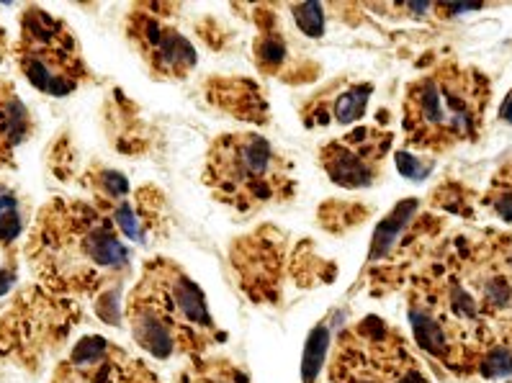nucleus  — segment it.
<instances>
[{
	"label": "nucleus",
	"instance_id": "nucleus-1",
	"mask_svg": "<svg viewBox=\"0 0 512 383\" xmlns=\"http://www.w3.org/2000/svg\"><path fill=\"white\" fill-rule=\"evenodd\" d=\"M404 291L415 348L451 376L476 378L512 342V232L443 234Z\"/></svg>",
	"mask_w": 512,
	"mask_h": 383
},
{
	"label": "nucleus",
	"instance_id": "nucleus-2",
	"mask_svg": "<svg viewBox=\"0 0 512 383\" xmlns=\"http://www.w3.org/2000/svg\"><path fill=\"white\" fill-rule=\"evenodd\" d=\"M26 255L42 286L67 299H119L132 247L109 214L83 198H52L39 209Z\"/></svg>",
	"mask_w": 512,
	"mask_h": 383
},
{
	"label": "nucleus",
	"instance_id": "nucleus-3",
	"mask_svg": "<svg viewBox=\"0 0 512 383\" xmlns=\"http://www.w3.org/2000/svg\"><path fill=\"white\" fill-rule=\"evenodd\" d=\"M124 324L139 348L157 360L199 358L227 342L211 317L204 288L165 255L145 260L124 299Z\"/></svg>",
	"mask_w": 512,
	"mask_h": 383
},
{
	"label": "nucleus",
	"instance_id": "nucleus-4",
	"mask_svg": "<svg viewBox=\"0 0 512 383\" xmlns=\"http://www.w3.org/2000/svg\"><path fill=\"white\" fill-rule=\"evenodd\" d=\"M489 101L492 83L482 70L453 57L433 62L404 88V150L435 157L476 142Z\"/></svg>",
	"mask_w": 512,
	"mask_h": 383
},
{
	"label": "nucleus",
	"instance_id": "nucleus-5",
	"mask_svg": "<svg viewBox=\"0 0 512 383\" xmlns=\"http://www.w3.org/2000/svg\"><path fill=\"white\" fill-rule=\"evenodd\" d=\"M201 183L217 204L255 214L296 196L294 162L258 132H224L206 150Z\"/></svg>",
	"mask_w": 512,
	"mask_h": 383
},
{
	"label": "nucleus",
	"instance_id": "nucleus-6",
	"mask_svg": "<svg viewBox=\"0 0 512 383\" xmlns=\"http://www.w3.org/2000/svg\"><path fill=\"white\" fill-rule=\"evenodd\" d=\"M330 383H433L428 366L402 332L376 314L348 324L327 355Z\"/></svg>",
	"mask_w": 512,
	"mask_h": 383
},
{
	"label": "nucleus",
	"instance_id": "nucleus-7",
	"mask_svg": "<svg viewBox=\"0 0 512 383\" xmlns=\"http://www.w3.org/2000/svg\"><path fill=\"white\" fill-rule=\"evenodd\" d=\"M21 75L44 96L65 98L93 80L78 36L65 18L39 6L24 8L19 42L11 47Z\"/></svg>",
	"mask_w": 512,
	"mask_h": 383
},
{
	"label": "nucleus",
	"instance_id": "nucleus-8",
	"mask_svg": "<svg viewBox=\"0 0 512 383\" xmlns=\"http://www.w3.org/2000/svg\"><path fill=\"white\" fill-rule=\"evenodd\" d=\"M422 206L420 198H404L376 227L363 265L374 296L402 291L430 247L446 234L443 216Z\"/></svg>",
	"mask_w": 512,
	"mask_h": 383
},
{
	"label": "nucleus",
	"instance_id": "nucleus-9",
	"mask_svg": "<svg viewBox=\"0 0 512 383\" xmlns=\"http://www.w3.org/2000/svg\"><path fill=\"white\" fill-rule=\"evenodd\" d=\"M291 247L294 245H289V234H284L273 224H266V227L255 229V232L232 242L229 260H232V268H235L237 281H240V291L253 304H281L291 273L296 276V281H302L299 278V273H302L307 286L320 278L322 258L304 263V260H296L299 250L294 252Z\"/></svg>",
	"mask_w": 512,
	"mask_h": 383
},
{
	"label": "nucleus",
	"instance_id": "nucleus-10",
	"mask_svg": "<svg viewBox=\"0 0 512 383\" xmlns=\"http://www.w3.org/2000/svg\"><path fill=\"white\" fill-rule=\"evenodd\" d=\"M175 11L168 3H134L127 13L129 44L163 83L186 80L199 65V52L173 21Z\"/></svg>",
	"mask_w": 512,
	"mask_h": 383
},
{
	"label": "nucleus",
	"instance_id": "nucleus-11",
	"mask_svg": "<svg viewBox=\"0 0 512 383\" xmlns=\"http://www.w3.org/2000/svg\"><path fill=\"white\" fill-rule=\"evenodd\" d=\"M80 319L73 299L52 294L47 288H31L0 322V353L47 355L62 345Z\"/></svg>",
	"mask_w": 512,
	"mask_h": 383
},
{
	"label": "nucleus",
	"instance_id": "nucleus-12",
	"mask_svg": "<svg viewBox=\"0 0 512 383\" xmlns=\"http://www.w3.org/2000/svg\"><path fill=\"white\" fill-rule=\"evenodd\" d=\"M397 134L389 126L358 124L343 137L327 139L317 150V160L332 186L361 191L384 178V162L392 155Z\"/></svg>",
	"mask_w": 512,
	"mask_h": 383
},
{
	"label": "nucleus",
	"instance_id": "nucleus-13",
	"mask_svg": "<svg viewBox=\"0 0 512 383\" xmlns=\"http://www.w3.org/2000/svg\"><path fill=\"white\" fill-rule=\"evenodd\" d=\"M52 383H163L155 368L103 335H83L57 363Z\"/></svg>",
	"mask_w": 512,
	"mask_h": 383
},
{
	"label": "nucleus",
	"instance_id": "nucleus-14",
	"mask_svg": "<svg viewBox=\"0 0 512 383\" xmlns=\"http://www.w3.org/2000/svg\"><path fill=\"white\" fill-rule=\"evenodd\" d=\"M255 39L253 60L263 78H276L286 85L309 83L320 75V67L296 49L281 21V6H253Z\"/></svg>",
	"mask_w": 512,
	"mask_h": 383
},
{
	"label": "nucleus",
	"instance_id": "nucleus-15",
	"mask_svg": "<svg viewBox=\"0 0 512 383\" xmlns=\"http://www.w3.org/2000/svg\"><path fill=\"white\" fill-rule=\"evenodd\" d=\"M374 96V83L368 80H332L307 98L299 108L304 129H327V126H350L366 116Z\"/></svg>",
	"mask_w": 512,
	"mask_h": 383
},
{
	"label": "nucleus",
	"instance_id": "nucleus-16",
	"mask_svg": "<svg viewBox=\"0 0 512 383\" xmlns=\"http://www.w3.org/2000/svg\"><path fill=\"white\" fill-rule=\"evenodd\" d=\"M206 101L237 121L258 126L271 121L266 93L250 78H211L206 83Z\"/></svg>",
	"mask_w": 512,
	"mask_h": 383
},
{
	"label": "nucleus",
	"instance_id": "nucleus-17",
	"mask_svg": "<svg viewBox=\"0 0 512 383\" xmlns=\"http://www.w3.org/2000/svg\"><path fill=\"white\" fill-rule=\"evenodd\" d=\"M31 132L34 121L29 108L8 80H0V170L11 168L16 150L31 137Z\"/></svg>",
	"mask_w": 512,
	"mask_h": 383
},
{
	"label": "nucleus",
	"instance_id": "nucleus-18",
	"mask_svg": "<svg viewBox=\"0 0 512 383\" xmlns=\"http://www.w3.org/2000/svg\"><path fill=\"white\" fill-rule=\"evenodd\" d=\"M175 383H253L245 366L222 353H206L186 360Z\"/></svg>",
	"mask_w": 512,
	"mask_h": 383
},
{
	"label": "nucleus",
	"instance_id": "nucleus-19",
	"mask_svg": "<svg viewBox=\"0 0 512 383\" xmlns=\"http://www.w3.org/2000/svg\"><path fill=\"white\" fill-rule=\"evenodd\" d=\"M479 209L489 211L502 224H512V160H507L489 180V188L479 198Z\"/></svg>",
	"mask_w": 512,
	"mask_h": 383
},
{
	"label": "nucleus",
	"instance_id": "nucleus-20",
	"mask_svg": "<svg viewBox=\"0 0 512 383\" xmlns=\"http://www.w3.org/2000/svg\"><path fill=\"white\" fill-rule=\"evenodd\" d=\"M26 229V211L19 193L0 183V247H13Z\"/></svg>",
	"mask_w": 512,
	"mask_h": 383
},
{
	"label": "nucleus",
	"instance_id": "nucleus-21",
	"mask_svg": "<svg viewBox=\"0 0 512 383\" xmlns=\"http://www.w3.org/2000/svg\"><path fill=\"white\" fill-rule=\"evenodd\" d=\"M327 355H330V319L320 322L312 330L307 340V348H304L302 358V381L304 383H317L320 378L322 366H325Z\"/></svg>",
	"mask_w": 512,
	"mask_h": 383
},
{
	"label": "nucleus",
	"instance_id": "nucleus-22",
	"mask_svg": "<svg viewBox=\"0 0 512 383\" xmlns=\"http://www.w3.org/2000/svg\"><path fill=\"white\" fill-rule=\"evenodd\" d=\"M368 216V211L363 209V204H338V201H327L322 204V209L317 211V219L325 224L327 232H348V229L356 227L358 222H363Z\"/></svg>",
	"mask_w": 512,
	"mask_h": 383
},
{
	"label": "nucleus",
	"instance_id": "nucleus-23",
	"mask_svg": "<svg viewBox=\"0 0 512 383\" xmlns=\"http://www.w3.org/2000/svg\"><path fill=\"white\" fill-rule=\"evenodd\" d=\"M286 13H291L296 29L302 31L307 39H320L325 36L327 26V8L322 3H302V6H284Z\"/></svg>",
	"mask_w": 512,
	"mask_h": 383
},
{
	"label": "nucleus",
	"instance_id": "nucleus-24",
	"mask_svg": "<svg viewBox=\"0 0 512 383\" xmlns=\"http://www.w3.org/2000/svg\"><path fill=\"white\" fill-rule=\"evenodd\" d=\"M394 162H397L399 175L410 180H425L435 170V157L417 155V152L410 150L394 152Z\"/></svg>",
	"mask_w": 512,
	"mask_h": 383
},
{
	"label": "nucleus",
	"instance_id": "nucleus-25",
	"mask_svg": "<svg viewBox=\"0 0 512 383\" xmlns=\"http://www.w3.org/2000/svg\"><path fill=\"white\" fill-rule=\"evenodd\" d=\"M500 119L507 121V124H512V90H510V96L505 98V103L500 106Z\"/></svg>",
	"mask_w": 512,
	"mask_h": 383
},
{
	"label": "nucleus",
	"instance_id": "nucleus-26",
	"mask_svg": "<svg viewBox=\"0 0 512 383\" xmlns=\"http://www.w3.org/2000/svg\"><path fill=\"white\" fill-rule=\"evenodd\" d=\"M11 52V47H8V36H6V29L0 26V62L6 60V54Z\"/></svg>",
	"mask_w": 512,
	"mask_h": 383
},
{
	"label": "nucleus",
	"instance_id": "nucleus-27",
	"mask_svg": "<svg viewBox=\"0 0 512 383\" xmlns=\"http://www.w3.org/2000/svg\"><path fill=\"white\" fill-rule=\"evenodd\" d=\"M505 383H512V378H510V381H505Z\"/></svg>",
	"mask_w": 512,
	"mask_h": 383
}]
</instances>
